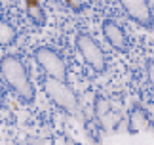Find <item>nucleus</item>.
Instances as JSON below:
<instances>
[{
	"instance_id": "f257e3e1",
	"label": "nucleus",
	"mask_w": 154,
	"mask_h": 145,
	"mask_svg": "<svg viewBox=\"0 0 154 145\" xmlns=\"http://www.w3.org/2000/svg\"><path fill=\"white\" fill-rule=\"evenodd\" d=\"M0 71H2V76L6 78V82L10 84L11 88L15 90L21 98H25L31 101L32 99V86H31V80H29V75H27V69L17 57L14 56H8L2 59L0 63Z\"/></svg>"
},
{
	"instance_id": "f03ea898",
	"label": "nucleus",
	"mask_w": 154,
	"mask_h": 145,
	"mask_svg": "<svg viewBox=\"0 0 154 145\" xmlns=\"http://www.w3.org/2000/svg\"><path fill=\"white\" fill-rule=\"evenodd\" d=\"M44 86H46V92H48V95L51 98V101L55 105L65 109L67 113H74L76 111V98H74V94L70 92L69 86L63 80L48 76L46 82H44Z\"/></svg>"
},
{
	"instance_id": "7ed1b4c3",
	"label": "nucleus",
	"mask_w": 154,
	"mask_h": 145,
	"mask_svg": "<svg viewBox=\"0 0 154 145\" xmlns=\"http://www.w3.org/2000/svg\"><path fill=\"white\" fill-rule=\"evenodd\" d=\"M76 46H78V50L82 52L84 59L95 71H103L105 69V56H103L101 48H99L88 34H78V38H76Z\"/></svg>"
},
{
	"instance_id": "20e7f679",
	"label": "nucleus",
	"mask_w": 154,
	"mask_h": 145,
	"mask_svg": "<svg viewBox=\"0 0 154 145\" xmlns=\"http://www.w3.org/2000/svg\"><path fill=\"white\" fill-rule=\"evenodd\" d=\"M36 61L44 67V71L48 72V76L59 78V80H65V76H67L65 63H63V59L59 57L53 50H48V48L38 50L36 52Z\"/></svg>"
},
{
	"instance_id": "39448f33",
	"label": "nucleus",
	"mask_w": 154,
	"mask_h": 145,
	"mask_svg": "<svg viewBox=\"0 0 154 145\" xmlns=\"http://www.w3.org/2000/svg\"><path fill=\"white\" fill-rule=\"evenodd\" d=\"M120 2L135 21L143 23V25H150L152 15H150V8L146 6V0H120Z\"/></svg>"
},
{
	"instance_id": "423d86ee",
	"label": "nucleus",
	"mask_w": 154,
	"mask_h": 145,
	"mask_svg": "<svg viewBox=\"0 0 154 145\" xmlns=\"http://www.w3.org/2000/svg\"><path fill=\"white\" fill-rule=\"evenodd\" d=\"M103 29H105V36H106V40H109L110 44L116 48V50H124V48H126V36H124V31L116 25V23L106 21Z\"/></svg>"
},
{
	"instance_id": "0eeeda50",
	"label": "nucleus",
	"mask_w": 154,
	"mask_h": 145,
	"mask_svg": "<svg viewBox=\"0 0 154 145\" xmlns=\"http://www.w3.org/2000/svg\"><path fill=\"white\" fill-rule=\"evenodd\" d=\"M15 40V31L10 23L0 19V46H8Z\"/></svg>"
},
{
	"instance_id": "6e6552de",
	"label": "nucleus",
	"mask_w": 154,
	"mask_h": 145,
	"mask_svg": "<svg viewBox=\"0 0 154 145\" xmlns=\"http://www.w3.org/2000/svg\"><path fill=\"white\" fill-rule=\"evenodd\" d=\"M27 11H29V15L34 19V23L44 25V11L40 10V2H38V0H27Z\"/></svg>"
},
{
	"instance_id": "1a4fd4ad",
	"label": "nucleus",
	"mask_w": 154,
	"mask_h": 145,
	"mask_svg": "<svg viewBox=\"0 0 154 145\" xmlns=\"http://www.w3.org/2000/svg\"><path fill=\"white\" fill-rule=\"evenodd\" d=\"M146 124H149V120H146V113H145V111L137 109V111L131 113V128H133L135 132L146 128Z\"/></svg>"
},
{
	"instance_id": "9d476101",
	"label": "nucleus",
	"mask_w": 154,
	"mask_h": 145,
	"mask_svg": "<svg viewBox=\"0 0 154 145\" xmlns=\"http://www.w3.org/2000/svg\"><path fill=\"white\" fill-rule=\"evenodd\" d=\"M67 4L70 6V8H74V10H80V2H78V0H67Z\"/></svg>"
},
{
	"instance_id": "9b49d317",
	"label": "nucleus",
	"mask_w": 154,
	"mask_h": 145,
	"mask_svg": "<svg viewBox=\"0 0 154 145\" xmlns=\"http://www.w3.org/2000/svg\"><path fill=\"white\" fill-rule=\"evenodd\" d=\"M0 103H2V88H0Z\"/></svg>"
}]
</instances>
